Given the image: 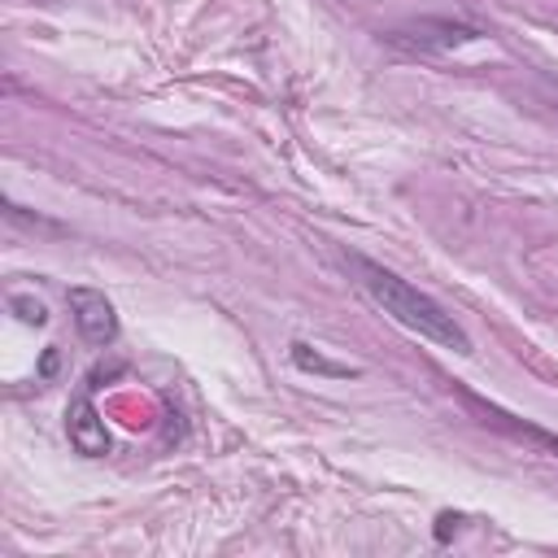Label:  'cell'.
<instances>
[{"instance_id":"cell-2","label":"cell","mask_w":558,"mask_h":558,"mask_svg":"<svg viewBox=\"0 0 558 558\" xmlns=\"http://www.w3.org/2000/svg\"><path fill=\"white\" fill-rule=\"evenodd\" d=\"M471 39H480V31L466 22H453V17H423V22L388 31V44L410 48V52H449V48L471 44Z\"/></svg>"},{"instance_id":"cell-3","label":"cell","mask_w":558,"mask_h":558,"mask_svg":"<svg viewBox=\"0 0 558 558\" xmlns=\"http://www.w3.org/2000/svg\"><path fill=\"white\" fill-rule=\"evenodd\" d=\"M65 305H70L74 327H78V336L87 344L105 349V344L118 340V310H113V301L105 292H96V288H70L65 292Z\"/></svg>"},{"instance_id":"cell-1","label":"cell","mask_w":558,"mask_h":558,"mask_svg":"<svg viewBox=\"0 0 558 558\" xmlns=\"http://www.w3.org/2000/svg\"><path fill=\"white\" fill-rule=\"evenodd\" d=\"M344 266L353 270V279H357V288L384 310V314H392L401 327H410V331H418L423 340H432V344H440V349H453V353H471V336L462 331V323L436 301V296H427V292H418L414 283H405L397 270H388V266H379V262H371V257H362V253H349L344 248Z\"/></svg>"},{"instance_id":"cell-4","label":"cell","mask_w":558,"mask_h":558,"mask_svg":"<svg viewBox=\"0 0 558 558\" xmlns=\"http://www.w3.org/2000/svg\"><path fill=\"white\" fill-rule=\"evenodd\" d=\"M65 436H70V445L83 453V458H105L109 453V432H105V418L96 414V405H92V397L83 392L78 401H70V410H65Z\"/></svg>"},{"instance_id":"cell-5","label":"cell","mask_w":558,"mask_h":558,"mask_svg":"<svg viewBox=\"0 0 558 558\" xmlns=\"http://www.w3.org/2000/svg\"><path fill=\"white\" fill-rule=\"evenodd\" d=\"M292 362H296L301 371H314V375H331V379H349V375H357L353 366H344V362H331V357L314 353L305 340H296V344H292Z\"/></svg>"},{"instance_id":"cell-6","label":"cell","mask_w":558,"mask_h":558,"mask_svg":"<svg viewBox=\"0 0 558 558\" xmlns=\"http://www.w3.org/2000/svg\"><path fill=\"white\" fill-rule=\"evenodd\" d=\"M9 310H13L26 327H44V323H48V305H44L39 296H22V292H13V296H9Z\"/></svg>"}]
</instances>
